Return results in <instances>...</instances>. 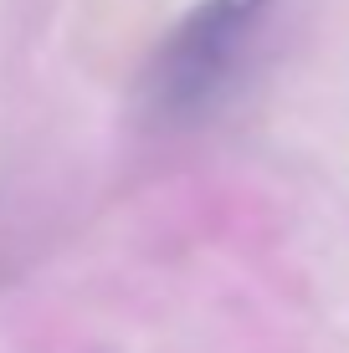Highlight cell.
<instances>
[{
  "instance_id": "obj_1",
  "label": "cell",
  "mask_w": 349,
  "mask_h": 353,
  "mask_svg": "<svg viewBox=\"0 0 349 353\" xmlns=\"http://www.w3.org/2000/svg\"><path fill=\"white\" fill-rule=\"evenodd\" d=\"M272 0H200L164 31L139 77V108L149 123H196L206 118L242 72Z\"/></svg>"
}]
</instances>
